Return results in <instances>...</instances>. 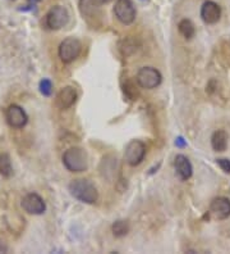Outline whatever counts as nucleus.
Masks as SVG:
<instances>
[{"label":"nucleus","mask_w":230,"mask_h":254,"mask_svg":"<svg viewBox=\"0 0 230 254\" xmlns=\"http://www.w3.org/2000/svg\"><path fill=\"white\" fill-rule=\"evenodd\" d=\"M146 155V145L141 140L129 141L124 150V161L129 166H138Z\"/></svg>","instance_id":"39448f33"},{"label":"nucleus","mask_w":230,"mask_h":254,"mask_svg":"<svg viewBox=\"0 0 230 254\" xmlns=\"http://www.w3.org/2000/svg\"><path fill=\"white\" fill-rule=\"evenodd\" d=\"M82 50V44L76 37H66L59 45V58L64 63H70L78 58Z\"/></svg>","instance_id":"20e7f679"},{"label":"nucleus","mask_w":230,"mask_h":254,"mask_svg":"<svg viewBox=\"0 0 230 254\" xmlns=\"http://www.w3.org/2000/svg\"><path fill=\"white\" fill-rule=\"evenodd\" d=\"M137 84L142 89H155L161 84V73L156 68L153 67H143L137 73Z\"/></svg>","instance_id":"0eeeda50"},{"label":"nucleus","mask_w":230,"mask_h":254,"mask_svg":"<svg viewBox=\"0 0 230 254\" xmlns=\"http://www.w3.org/2000/svg\"><path fill=\"white\" fill-rule=\"evenodd\" d=\"M174 167L177 175H178L181 180L187 181L188 179H191L192 173H193V167H192V163L189 162V159L185 155L179 154L175 157Z\"/></svg>","instance_id":"ddd939ff"},{"label":"nucleus","mask_w":230,"mask_h":254,"mask_svg":"<svg viewBox=\"0 0 230 254\" xmlns=\"http://www.w3.org/2000/svg\"><path fill=\"white\" fill-rule=\"evenodd\" d=\"M68 21H69L68 11L62 5H55L46 14L45 23L46 27L50 30H60L68 23Z\"/></svg>","instance_id":"423d86ee"},{"label":"nucleus","mask_w":230,"mask_h":254,"mask_svg":"<svg viewBox=\"0 0 230 254\" xmlns=\"http://www.w3.org/2000/svg\"><path fill=\"white\" fill-rule=\"evenodd\" d=\"M210 216L214 219H227L230 216V200L228 198H215L210 204Z\"/></svg>","instance_id":"9b49d317"},{"label":"nucleus","mask_w":230,"mask_h":254,"mask_svg":"<svg viewBox=\"0 0 230 254\" xmlns=\"http://www.w3.org/2000/svg\"><path fill=\"white\" fill-rule=\"evenodd\" d=\"M99 3L100 4H108V3H110V1H112V0H98Z\"/></svg>","instance_id":"b1692460"},{"label":"nucleus","mask_w":230,"mask_h":254,"mask_svg":"<svg viewBox=\"0 0 230 254\" xmlns=\"http://www.w3.org/2000/svg\"><path fill=\"white\" fill-rule=\"evenodd\" d=\"M69 193L77 200L86 203V204H95L99 199L98 189L91 181L84 179H77L69 183Z\"/></svg>","instance_id":"f257e3e1"},{"label":"nucleus","mask_w":230,"mask_h":254,"mask_svg":"<svg viewBox=\"0 0 230 254\" xmlns=\"http://www.w3.org/2000/svg\"><path fill=\"white\" fill-rule=\"evenodd\" d=\"M220 17H221V8L219 7V4L215 1L207 0L202 4L201 7V18L202 21L207 25H214L219 22Z\"/></svg>","instance_id":"f8f14e48"},{"label":"nucleus","mask_w":230,"mask_h":254,"mask_svg":"<svg viewBox=\"0 0 230 254\" xmlns=\"http://www.w3.org/2000/svg\"><path fill=\"white\" fill-rule=\"evenodd\" d=\"M211 145L215 152H225L228 146V134L224 130H217L213 134Z\"/></svg>","instance_id":"2eb2a0df"},{"label":"nucleus","mask_w":230,"mask_h":254,"mask_svg":"<svg viewBox=\"0 0 230 254\" xmlns=\"http://www.w3.org/2000/svg\"><path fill=\"white\" fill-rule=\"evenodd\" d=\"M178 28H179V32H181V35L184 36L187 40L192 39V37L195 36V32H196L195 25H193L192 21H189V19H181V21L179 22Z\"/></svg>","instance_id":"a211bd4d"},{"label":"nucleus","mask_w":230,"mask_h":254,"mask_svg":"<svg viewBox=\"0 0 230 254\" xmlns=\"http://www.w3.org/2000/svg\"><path fill=\"white\" fill-rule=\"evenodd\" d=\"M0 175L3 177H7V179H9L13 175L11 157L7 153H0Z\"/></svg>","instance_id":"dca6fc26"},{"label":"nucleus","mask_w":230,"mask_h":254,"mask_svg":"<svg viewBox=\"0 0 230 254\" xmlns=\"http://www.w3.org/2000/svg\"><path fill=\"white\" fill-rule=\"evenodd\" d=\"M7 251H8L7 245H5V244H4L3 241L0 240V253H5Z\"/></svg>","instance_id":"5701e85b"},{"label":"nucleus","mask_w":230,"mask_h":254,"mask_svg":"<svg viewBox=\"0 0 230 254\" xmlns=\"http://www.w3.org/2000/svg\"><path fill=\"white\" fill-rule=\"evenodd\" d=\"M100 5L101 4L99 3L98 0H80L81 14L92 27L100 25V19H101Z\"/></svg>","instance_id":"7ed1b4c3"},{"label":"nucleus","mask_w":230,"mask_h":254,"mask_svg":"<svg viewBox=\"0 0 230 254\" xmlns=\"http://www.w3.org/2000/svg\"><path fill=\"white\" fill-rule=\"evenodd\" d=\"M217 163L219 166L221 167L225 173H230V161L229 159H217Z\"/></svg>","instance_id":"aec40b11"},{"label":"nucleus","mask_w":230,"mask_h":254,"mask_svg":"<svg viewBox=\"0 0 230 254\" xmlns=\"http://www.w3.org/2000/svg\"><path fill=\"white\" fill-rule=\"evenodd\" d=\"M77 100V91L76 89L72 86H66V88L62 89L56 96V103L62 109H68L73 106Z\"/></svg>","instance_id":"4468645a"},{"label":"nucleus","mask_w":230,"mask_h":254,"mask_svg":"<svg viewBox=\"0 0 230 254\" xmlns=\"http://www.w3.org/2000/svg\"><path fill=\"white\" fill-rule=\"evenodd\" d=\"M22 208L30 215H42L46 209V204L40 195L30 193L22 199Z\"/></svg>","instance_id":"9d476101"},{"label":"nucleus","mask_w":230,"mask_h":254,"mask_svg":"<svg viewBox=\"0 0 230 254\" xmlns=\"http://www.w3.org/2000/svg\"><path fill=\"white\" fill-rule=\"evenodd\" d=\"M175 145H177L178 148H185V146H187V141L181 138V136H179V138H177V140H175Z\"/></svg>","instance_id":"412c9836"},{"label":"nucleus","mask_w":230,"mask_h":254,"mask_svg":"<svg viewBox=\"0 0 230 254\" xmlns=\"http://www.w3.org/2000/svg\"><path fill=\"white\" fill-rule=\"evenodd\" d=\"M40 0H28V4L26 5V8H23L25 11H28V9H32V7H35L36 4L38 3Z\"/></svg>","instance_id":"4be33fe9"},{"label":"nucleus","mask_w":230,"mask_h":254,"mask_svg":"<svg viewBox=\"0 0 230 254\" xmlns=\"http://www.w3.org/2000/svg\"><path fill=\"white\" fill-rule=\"evenodd\" d=\"M63 164L70 172H83L88 168V155L80 146H73L63 154Z\"/></svg>","instance_id":"f03ea898"},{"label":"nucleus","mask_w":230,"mask_h":254,"mask_svg":"<svg viewBox=\"0 0 230 254\" xmlns=\"http://www.w3.org/2000/svg\"><path fill=\"white\" fill-rule=\"evenodd\" d=\"M5 118L9 126L13 128H23L28 122L27 113L22 107L17 104H12L8 107L7 112H5Z\"/></svg>","instance_id":"1a4fd4ad"},{"label":"nucleus","mask_w":230,"mask_h":254,"mask_svg":"<svg viewBox=\"0 0 230 254\" xmlns=\"http://www.w3.org/2000/svg\"><path fill=\"white\" fill-rule=\"evenodd\" d=\"M114 14L123 25H132L136 19V8L132 0H116Z\"/></svg>","instance_id":"6e6552de"},{"label":"nucleus","mask_w":230,"mask_h":254,"mask_svg":"<svg viewBox=\"0 0 230 254\" xmlns=\"http://www.w3.org/2000/svg\"><path fill=\"white\" fill-rule=\"evenodd\" d=\"M112 230H113V234H114V236L116 237H123L126 236L127 234L129 233V222L128 221H124V219H119V221H115L112 226Z\"/></svg>","instance_id":"f3484780"},{"label":"nucleus","mask_w":230,"mask_h":254,"mask_svg":"<svg viewBox=\"0 0 230 254\" xmlns=\"http://www.w3.org/2000/svg\"><path fill=\"white\" fill-rule=\"evenodd\" d=\"M40 92L44 96H50L52 94V84L49 78H44L40 81Z\"/></svg>","instance_id":"6ab92c4d"}]
</instances>
